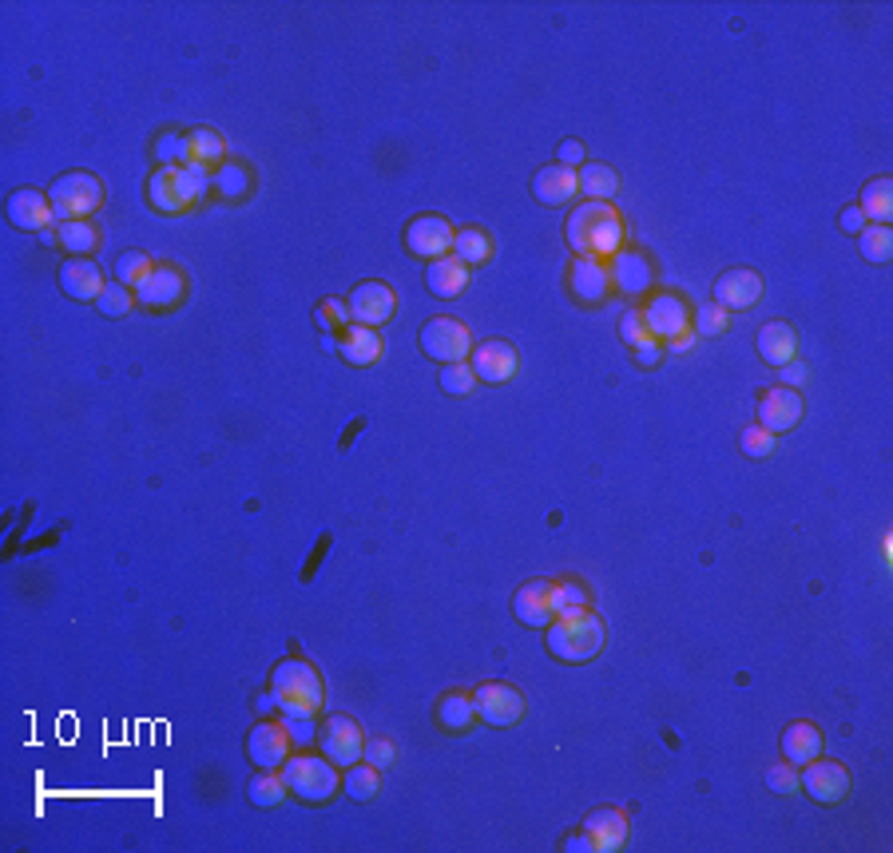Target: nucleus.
Listing matches in <instances>:
<instances>
[{
    "label": "nucleus",
    "instance_id": "53",
    "mask_svg": "<svg viewBox=\"0 0 893 853\" xmlns=\"http://www.w3.org/2000/svg\"><path fill=\"white\" fill-rule=\"evenodd\" d=\"M632 354H635V361H639V366H659V357H664V346H659V342H644V346L632 349Z\"/></svg>",
    "mask_w": 893,
    "mask_h": 853
},
{
    "label": "nucleus",
    "instance_id": "24",
    "mask_svg": "<svg viewBox=\"0 0 893 853\" xmlns=\"http://www.w3.org/2000/svg\"><path fill=\"white\" fill-rule=\"evenodd\" d=\"M584 833L592 838L595 853L624 850V842H627V818H624V810H615V806H595V810L584 818Z\"/></svg>",
    "mask_w": 893,
    "mask_h": 853
},
{
    "label": "nucleus",
    "instance_id": "17",
    "mask_svg": "<svg viewBox=\"0 0 893 853\" xmlns=\"http://www.w3.org/2000/svg\"><path fill=\"white\" fill-rule=\"evenodd\" d=\"M711 294H714V306H723L727 314H731V310H751L758 306V298H763V278H758V270L731 267L714 278Z\"/></svg>",
    "mask_w": 893,
    "mask_h": 853
},
{
    "label": "nucleus",
    "instance_id": "22",
    "mask_svg": "<svg viewBox=\"0 0 893 853\" xmlns=\"http://www.w3.org/2000/svg\"><path fill=\"white\" fill-rule=\"evenodd\" d=\"M183 294H187V278L179 274L175 267H155L148 282L136 290L139 306L148 310H175L183 302Z\"/></svg>",
    "mask_w": 893,
    "mask_h": 853
},
{
    "label": "nucleus",
    "instance_id": "30",
    "mask_svg": "<svg viewBox=\"0 0 893 853\" xmlns=\"http://www.w3.org/2000/svg\"><path fill=\"white\" fill-rule=\"evenodd\" d=\"M778 746H783V763L806 766L822 754V731H818L814 723H790L783 731V743Z\"/></svg>",
    "mask_w": 893,
    "mask_h": 853
},
{
    "label": "nucleus",
    "instance_id": "10",
    "mask_svg": "<svg viewBox=\"0 0 893 853\" xmlns=\"http://www.w3.org/2000/svg\"><path fill=\"white\" fill-rule=\"evenodd\" d=\"M513 615L525 627H536L545 631L560 615V595H556V580H528V584L516 587L513 595Z\"/></svg>",
    "mask_w": 893,
    "mask_h": 853
},
{
    "label": "nucleus",
    "instance_id": "9",
    "mask_svg": "<svg viewBox=\"0 0 893 853\" xmlns=\"http://www.w3.org/2000/svg\"><path fill=\"white\" fill-rule=\"evenodd\" d=\"M476 719L485 726H516L525 719V694L516 691L513 683H481L473 694Z\"/></svg>",
    "mask_w": 893,
    "mask_h": 853
},
{
    "label": "nucleus",
    "instance_id": "14",
    "mask_svg": "<svg viewBox=\"0 0 893 853\" xmlns=\"http://www.w3.org/2000/svg\"><path fill=\"white\" fill-rule=\"evenodd\" d=\"M806 406H803V393L790 386H774L766 389L763 397H758V425L766 429V433L783 436L790 433V429H798V421H803Z\"/></svg>",
    "mask_w": 893,
    "mask_h": 853
},
{
    "label": "nucleus",
    "instance_id": "37",
    "mask_svg": "<svg viewBox=\"0 0 893 853\" xmlns=\"http://www.w3.org/2000/svg\"><path fill=\"white\" fill-rule=\"evenodd\" d=\"M342 790H346L354 802H369V798H377V790H381V770L362 758V763L346 766V774H342Z\"/></svg>",
    "mask_w": 893,
    "mask_h": 853
},
{
    "label": "nucleus",
    "instance_id": "8",
    "mask_svg": "<svg viewBox=\"0 0 893 853\" xmlns=\"http://www.w3.org/2000/svg\"><path fill=\"white\" fill-rule=\"evenodd\" d=\"M318 743H322V754L330 763L342 766V770L362 763V754H366V734L354 723V714H330L318 731Z\"/></svg>",
    "mask_w": 893,
    "mask_h": 853
},
{
    "label": "nucleus",
    "instance_id": "31",
    "mask_svg": "<svg viewBox=\"0 0 893 853\" xmlns=\"http://www.w3.org/2000/svg\"><path fill=\"white\" fill-rule=\"evenodd\" d=\"M858 210L865 215V223H882V227H890V218H893V179L890 175L870 179V183L862 187V198H858Z\"/></svg>",
    "mask_w": 893,
    "mask_h": 853
},
{
    "label": "nucleus",
    "instance_id": "48",
    "mask_svg": "<svg viewBox=\"0 0 893 853\" xmlns=\"http://www.w3.org/2000/svg\"><path fill=\"white\" fill-rule=\"evenodd\" d=\"M394 743H389V738H366V754H362V758H366L369 766H377V770H389V766H394Z\"/></svg>",
    "mask_w": 893,
    "mask_h": 853
},
{
    "label": "nucleus",
    "instance_id": "41",
    "mask_svg": "<svg viewBox=\"0 0 893 853\" xmlns=\"http://www.w3.org/2000/svg\"><path fill=\"white\" fill-rule=\"evenodd\" d=\"M211 183H215V191L223 198H238V195H247V191H250L247 168H238V163H223V168L211 175Z\"/></svg>",
    "mask_w": 893,
    "mask_h": 853
},
{
    "label": "nucleus",
    "instance_id": "23",
    "mask_svg": "<svg viewBox=\"0 0 893 853\" xmlns=\"http://www.w3.org/2000/svg\"><path fill=\"white\" fill-rule=\"evenodd\" d=\"M575 191H580V175L572 168H560V163H548L532 175V198L545 207H564L575 198Z\"/></svg>",
    "mask_w": 893,
    "mask_h": 853
},
{
    "label": "nucleus",
    "instance_id": "47",
    "mask_svg": "<svg viewBox=\"0 0 893 853\" xmlns=\"http://www.w3.org/2000/svg\"><path fill=\"white\" fill-rule=\"evenodd\" d=\"M766 786H771L774 793H798V766L790 763H778L766 770Z\"/></svg>",
    "mask_w": 893,
    "mask_h": 853
},
{
    "label": "nucleus",
    "instance_id": "25",
    "mask_svg": "<svg viewBox=\"0 0 893 853\" xmlns=\"http://www.w3.org/2000/svg\"><path fill=\"white\" fill-rule=\"evenodd\" d=\"M754 349H758V357H763L766 366L774 369L790 366L794 357H798V330H794L790 322H766V326H758Z\"/></svg>",
    "mask_w": 893,
    "mask_h": 853
},
{
    "label": "nucleus",
    "instance_id": "55",
    "mask_svg": "<svg viewBox=\"0 0 893 853\" xmlns=\"http://www.w3.org/2000/svg\"><path fill=\"white\" fill-rule=\"evenodd\" d=\"M287 731H290V738L306 743L310 734H314V719H287Z\"/></svg>",
    "mask_w": 893,
    "mask_h": 853
},
{
    "label": "nucleus",
    "instance_id": "54",
    "mask_svg": "<svg viewBox=\"0 0 893 853\" xmlns=\"http://www.w3.org/2000/svg\"><path fill=\"white\" fill-rule=\"evenodd\" d=\"M560 850H564V853H595V845H592V838H588V833H572V838H564V842H560Z\"/></svg>",
    "mask_w": 893,
    "mask_h": 853
},
{
    "label": "nucleus",
    "instance_id": "4",
    "mask_svg": "<svg viewBox=\"0 0 893 853\" xmlns=\"http://www.w3.org/2000/svg\"><path fill=\"white\" fill-rule=\"evenodd\" d=\"M278 770L287 778V790L302 802H330L342 790V774L326 754H290Z\"/></svg>",
    "mask_w": 893,
    "mask_h": 853
},
{
    "label": "nucleus",
    "instance_id": "18",
    "mask_svg": "<svg viewBox=\"0 0 893 853\" xmlns=\"http://www.w3.org/2000/svg\"><path fill=\"white\" fill-rule=\"evenodd\" d=\"M227 159V139L218 136L215 128H191L183 131V168L195 175H215Z\"/></svg>",
    "mask_w": 893,
    "mask_h": 853
},
{
    "label": "nucleus",
    "instance_id": "51",
    "mask_svg": "<svg viewBox=\"0 0 893 853\" xmlns=\"http://www.w3.org/2000/svg\"><path fill=\"white\" fill-rule=\"evenodd\" d=\"M556 595H560V612L564 607H588V592L580 584H556Z\"/></svg>",
    "mask_w": 893,
    "mask_h": 853
},
{
    "label": "nucleus",
    "instance_id": "57",
    "mask_svg": "<svg viewBox=\"0 0 893 853\" xmlns=\"http://www.w3.org/2000/svg\"><path fill=\"white\" fill-rule=\"evenodd\" d=\"M783 374H786V386H790V389L803 386V381H806V366H803V361H798V366H794V361H790V366H783Z\"/></svg>",
    "mask_w": 893,
    "mask_h": 853
},
{
    "label": "nucleus",
    "instance_id": "40",
    "mask_svg": "<svg viewBox=\"0 0 893 853\" xmlns=\"http://www.w3.org/2000/svg\"><path fill=\"white\" fill-rule=\"evenodd\" d=\"M139 298H136V290L131 287H123V282H108V290L99 294V302H96V310L104 317H123V314H131V306H136Z\"/></svg>",
    "mask_w": 893,
    "mask_h": 853
},
{
    "label": "nucleus",
    "instance_id": "13",
    "mask_svg": "<svg viewBox=\"0 0 893 853\" xmlns=\"http://www.w3.org/2000/svg\"><path fill=\"white\" fill-rule=\"evenodd\" d=\"M453 238H456V230L449 227V218L417 215L406 227V250L413 258L433 262V258H441V255H453Z\"/></svg>",
    "mask_w": 893,
    "mask_h": 853
},
{
    "label": "nucleus",
    "instance_id": "16",
    "mask_svg": "<svg viewBox=\"0 0 893 853\" xmlns=\"http://www.w3.org/2000/svg\"><path fill=\"white\" fill-rule=\"evenodd\" d=\"M290 731L287 723H255L247 734V758L255 770H278L290 758Z\"/></svg>",
    "mask_w": 893,
    "mask_h": 853
},
{
    "label": "nucleus",
    "instance_id": "27",
    "mask_svg": "<svg viewBox=\"0 0 893 853\" xmlns=\"http://www.w3.org/2000/svg\"><path fill=\"white\" fill-rule=\"evenodd\" d=\"M568 287L580 302H604L607 290H612V270L600 258H572V270H568Z\"/></svg>",
    "mask_w": 893,
    "mask_h": 853
},
{
    "label": "nucleus",
    "instance_id": "45",
    "mask_svg": "<svg viewBox=\"0 0 893 853\" xmlns=\"http://www.w3.org/2000/svg\"><path fill=\"white\" fill-rule=\"evenodd\" d=\"M739 449H743L751 461H766V456L774 453V433H766L763 425L743 429V436H739Z\"/></svg>",
    "mask_w": 893,
    "mask_h": 853
},
{
    "label": "nucleus",
    "instance_id": "33",
    "mask_svg": "<svg viewBox=\"0 0 893 853\" xmlns=\"http://www.w3.org/2000/svg\"><path fill=\"white\" fill-rule=\"evenodd\" d=\"M60 247L68 250V258H88L99 247V230L92 227V218H72V223H56Z\"/></svg>",
    "mask_w": 893,
    "mask_h": 853
},
{
    "label": "nucleus",
    "instance_id": "39",
    "mask_svg": "<svg viewBox=\"0 0 893 853\" xmlns=\"http://www.w3.org/2000/svg\"><path fill=\"white\" fill-rule=\"evenodd\" d=\"M151 270H155V262H151L148 250H123V255L116 258L111 274H116V282H123V287L139 290L151 278Z\"/></svg>",
    "mask_w": 893,
    "mask_h": 853
},
{
    "label": "nucleus",
    "instance_id": "15",
    "mask_svg": "<svg viewBox=\"0 0 893 853\" xmlns=\"http://www.w3.org/2000/svg\"><path fill=\"white\" fill-rule=\"evenodd\" d=\"M4 215H9L12 227L20 230H32V235H44L52 230L56 223V210L49 203V191H36V187H20L4 198Z\"/></svg>",
    "mask_w": 893,
    "mask_h": 853
},
{
    "label": "nucleus",
    "instance_id": "43",
    "mask_svg": "<svg viewBox=\"0 0 893 853\" xmlns=\"http://www.w3.org/2000/svg\"><path fill=\"white\" fill-rule=\"evenodd\" d=\"M476 386V374L469 361H453V366H441V389L449 397H469Z\"/></svg>",
    "mask_w": 893,
    "mask_h": 853
},
{
    "label": "nucleus",
    "instance_id": "11",
    "mask_svg": "<svg viewBox=\"0 0 893 853\" xmlns=\"http://www.w3.org/2000/svg\"><path fill=\"white\" fill-rule=\"evenodd\" d=\"M346 306H349V322L377 330L397 314V294L386 282H357L354 294L346 298Z\"/></svg>",
    "mask_w": 893,
    "mask_h": 853
},
{
    "label": "nucleus",
    "instance_id": "38",
    "mask_svg": "<svg viewBox=\"0 0 893 853\" xmlns=\"http://www.w3.org/2000/svg\"><path fill=\"white\" fill-rule=\"evenodd\" d=\"M453 255L461 258L465 267H481V262H488V258H493V238H488L485 230H476V227L456 230Z\"/></svg>",
    "mask_w": 893,
    "mask_h": 853
},
{
    "label": "nucleus",
    "instance_id": "29",
    "mask_svg": "<svg viewBox=\"0 0 893 853\" xmlns=\"http://www.w3.org/2000/svg\"><path fill=\"white\" fill-rule=\"evenodd\" d=\"M337 354H342V361H349V366H374L377 357H381V334L349 322V326L337 334Z\"/></svg>",
    "mask_w": 893,
    "mask_h": 853
},
{
    "label": "nucleus",
    "instance_id": "5",
    "mask_svg": "<svg viewBox=\"0 0 893 853\" xmlns=\"http://www.w3.org/2000/svg\"><path fill=\"white\" fill-rule=\"evenodd\" d=\"M207 191V175H195L183 163H168L148 179V203L163 215H179V210L195 207Z\"/></svg>",
    "mask_w": 893,
    "mask_h": 853
},
{
    "label": "nucleus",
    "instance_id": "20",
    "mask_svg": "<svg viewBox=\"0 0 893 853\" xmlns=\"http://www.w3.org/2000/svg\"><path fill=\"white\" fill-rule=\"evenodd\" d=\"M469 366H473V374L481 377V381H488V386H505V381L516 377V369H520V354H516L508 342H481V346L469 354Z\"/></svg>",
    "mask_w": 893,
    "mask_h": 853
},
{
    "label": "nucleus",
    "instance_id": "19",
    "mask_svg": "<svg viewBox=\"0 0 893 853\" xmlns=\"http://www.w3.org/2000/svg\"><path fill=\"white\" fill-rule=\"evenodd\" d=\"M644 322H647V334L664 346V342H671L675 334H684V330H691V310H687L684 298L675 294H655L652 302L644 306Z\"/></svg>",
    "mask_w": 893,
    "mask_h": 853
},
{
    "label": "nucleus",
    "instance_id": "1",
    "mask_svg": "<svg viewBox=\"0 0 893 853\" xmlns=\"http://www.w3.org/2000/svg\"><path fill=\"white\" fill-rule=\"evenodd\" d=\"M564 238L572 247L575 258H600L607 262L612 255L624 250V218L612 203H580V207L568 215L564 223Z\"/></svg>",
    "mask_w": 893,
    "mask_h": 853
},
{
    "label": "nucleus",
    "instance_id": "56",
    "mask_svg": "<svg viewBox=\"0 0 893 853\" xmlns=\"http://www.w3.org/2000/svg\"><path fill=\"white\" fill-rule=\"evenodd\" d=\"M695 337H699V334H691V330H684V334H675L671 342H667V346H671V354H687V349L695 346Z\"/></svg>",
    "mask_w": 893,
    "mask_h": 853
},
{
    "label": "nucleus",
    "instance_id": "28",
    "mask_svg": "<svg viewBox=\"0 0 893 853\" xmlns=\"http://www.w3.org/2000/svg\"><path fill=\"white\" fill-rule=\"evenodd\" d=\"M426 287H429V294L433 298H456L461 290L469 287V267L461 262L456 255H441V258H433L426 267Z\"/></svg>",
    "mask_w": 893,
    "mask_h": 853
},
{
    "label": "nucleus",
    "instance_id": "44",
    "mask_svg": "<svg viewBox=\"0 0 893 853\" xmlns=\"http://www.w3.org/2000/svg\"><path fill=\"white\" fill-rule=\"evenodd\" d=\"M620 337H624V346H627V349H639V346H644V342H655V337L647 334L644 310L632 306V310H624V314H620Z\"/></svg>",
    "mask_w": 893,
    "mask_h": 853
},
{
    "label": "nucleus",
    "instance_id": "52",
    "mask_svg": "<svg viewBox=\"0 0 893 853\" xmlns=\"http://www.w3.org/2000/svg\"><path fill=\"white\" fill-rule=\"evenodd\" d=\"M838 227H842L846 235H858V230L865 227V215L858 207H846L842 215H838Z\"/></svg>",
    "mask_w": 893,
    "mask_h": 853
},
{
    "label": "nucleus",
    "instance_id": "26",
    "mask_svg": "<svg viewBox=\"0 0 893 853\" xmlns=\"http://www.w3.org/2000/svg\"><path fill=\"white\" fill-rule=\"evenodd\" d=\"M607 270H612V287L624 290L627 298H639L652 290V262H647L639 250H620V255H612V262H607Z\"/></svg>",
    "mask_w": 893,
    "mask_h": 853
},
{
    "label": "nucleus",
    "instance_id": "32",
    "mask_svg": "<svg viewBox=\"0 0 893 853\" xmlns=\"http://www.w3.org/2000/svg\"><path fill=\"white\" fill-rule=\"evenodd\" d=\"M473 723H476L473 694L449 691L445 699L437 703V726H441V731H445V734H465Z\"/></svg>",
    "mask_w": 893,
    "mask_h": 853
},
{
    "label": "nucleus",
    "instance_id": "34",
    "mask_svg": "<svg viewBox=\"0 0 893 853\" xmlns=\"http://www.w3.org/2000/svg\"><path fill=\"white\" fill-rule=\"evenodd\" d=\"M575 175H580V195H588L592 203H612V195L620 191V175L607 163H584Z\"/></svg>",
    "mask_w": 893,
    "mask_h": 853
},
{
    "label": "nucleus",
    "instance_id": "46",
    "mask_svg": "<svg viewBox=\"0 0 893 853\" xmlns=\"http://www.w3.org/2000/svg\"><path fill=\"white\" fill-rule=\"evenodd\" d=\"M727 330V310L714 306V302H707V306H699V314H695V334L703 337H719Z\"/></svg>",
    "mask_w": 893,
    "mask_h": 853
},
{
    "label": "nucleus",
    "instance_id": "2",
    "mask_svg": "<svg viewBox=\"0 0 893 853\" xmlns=\"http://www.w3.org/2000/svg\"><path fill=\"white\" fill-rule=\"evenodd\" d=\"M604 639H607V627L592 607H564V612L545 627L548 655H552L556 663H568V667L592 663L595 655L604 651Z\"/></svg>",
    "mask_w": 893,
    "mask_h": 853
},
{
    "label": "nucleus",
    "instance_id": "36",
    "mask_svg": "<svg viewBox=\"0 0 893 853\" xmlns=\"http://www.w3.org/2000/svg\"><path fill=\"white\" fill-rule=\"evenodd\" d=\"M853 238H858V255L865 262H873V267H882V262L893 258V230L882 227V223H865Z\"/></svg>",
    "mask_w": 893,
    "mask_h": 853
},
{
    "label": "nucleus",
    "instance_id": "3",
    "mask_svg": "<svg viewBox=\"0 0 893 853\" xmlns=\"http://www.w3.org/2000/svg\"><path fill=\"white\" fill-rule=\"evenodd\" d=\"M270 699L287 719H318L326 703V683L314 663L287 655L270 667Z\"/></svg>",
    "mask_w": 893,
    "mask_h": 853
},
{
    "label": "nucleus",
    "instance_id": "6",
    "mask_svg": "<svg viewBox=\"0 0 893 853\" xmlns=\"http://www.w3.org/2000/svg\"><path fill=\"white\" fill-rule=\"evenodd\" d=\"M49 203L56 210V223L88 218L92 210L104 207V183L88 171H64L49 187Z\"/></svg>",
    "mask_w": 893,
    "mask_h": 853
},
{
    "label": "nucleus",
    "instance_id": "7",
    "mask_svg": "<svg viewBox=\"0 0 893 853\" xmlns=\"http://www.w3.org/2000/svg\"><path fill=\"white\" fill-rule=\"evenodd\" d=\"M421 349L441 366H453V361H465L473 354V337H469L465 322H456V317H429L421 326Z\"/></svg>",
    "mask_w": 893,
    "mask_h": 853
},
{
    "label": "nucleus",
    "instance_id": "21",
    "mask_svg": "<svg viewBox=\"0 0 893 853\" xmlns=\"http://www.w3.org/2000/svg\"><path fill=\"white\" fill-rule=\"evenodd\" d=\"M60 290L68 298H76V302H99V294L108 290V282H104V270L92 262V258H64V267H60Z\"/></svg>",
    "mask_w": 893,
    "mask_h": 853
},
{
    "label": "nucleus",
    "instance_id": "35",
    "mask_svg": "<svg viewBox=\"0 0 893 853\" xmlns=\"http://www.w3.org/2000/svg\"><path fill=\"white\" fill-rule=\"evenodd\" d=\"M287 778H282V770H255V778L247 782V798L250 806H258V810H275V806H282V798H287Z\"/></svg>",
    "mask_w": 893,
    "mask_h": 853
},
{
    "label": "nucleus",
    "instance_id": "12",
    "mask_svg": "<svg viewBox=\"0 0 893 853\" xmlns=\"http://www.w3.org/2000/svg\"><path fill=\"white\" fill-rule=\"evenodd\" d=\"M798 786L810 793L814 802L833 806V802H842L846 793H850V770H846L842 763H833V758H822V754H818L814 763L803 766V774H798Z\"/></svg>",
    "mask_w": 893,
    "mask_h": 853
},
{
    "label": "nucleus",
    "instance_id": "42",
    "mask_svg": "<svg viewBox=\"0 0 893 853\" xmlns=\"http://www.w3.org/2000/svg\"><path fill=\"white\" fill-rule=\"evenodd\" d=\"M314 322L322 326V334H342L349 326V306L342 298H322L314 310Z\"/></svg>",
    "mask_w": 893,
    "mask_h": 853
},
{
    "label": "nucleus",
    "instance_id": "49",
    "mask_svg": "<svg viewBox=\"0 0 893 853\" xmlns=\"http://www.w3.org/2000/svg\"><path fill=\"white\" fill-rule=\"evenodd\" d=\"M155 159H159V168H168V163H183V136H175V131L159 136L155 139Z\"/></svg>",
    "mask_w": 893,
    "mask_h": 853
},
{
    "label": "nucleus",
    "instance_id": "50",
    "mask_svg": "<svg viewBox=\"0 0 893 853\" xmlns=\"http://www.w3.org/2000/svg\"><path fill=\"white\" fill-rule=\"evenodd\" d=\"M556 163H560V168L580 171V168H584V143H580V139H564V143H560V151H556Z\"/></svg>",
    "mask_w": 893,
    "mask_h": 853
}]
</instances>
